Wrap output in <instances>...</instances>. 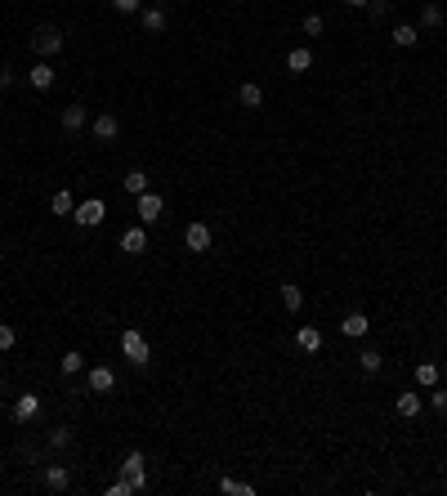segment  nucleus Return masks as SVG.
I'll return each instance as SVG.
<instances>
[{"instance_id": "f257e3e1", "label": "nucleus", "mask_w": 447, "mask_h": 496, "mask_svg": "<svg viewBox=\"0 0 447 496\" xmlns=\"http://www.w3.org/2000/svg\"><path fill=\"white\" fill-rule=\"evenodd\" d=\"M121 354H126V362H135V367H148V358H152L148 335H143L139 326H130V331L121 335Z\"/></svg>"}, {"instance_id": "f03ea898", "label": "nucleus", "mask_w": 447, "mask_h": 496, "mask_svg": "<svg viewBox=\"0 0 447 496\" xmlns=\"http://www.w3.org/2000/svg\"><path fill=\"white\" fill-rule=\"evenodd\" d=\"M116 469H121V474H126L130 483H135L139 492L148 488V456H143V452H126V461H121Z\"/></svg>"}, {"instance_id": "7ed1b4c3", "label": "nucleus", "mask_w": 447, "mask_h": 496, "mask_svg": "<svg viewBox=\"0 0 447 496\" xmlns=\"http://www.w3.org/2000/svg\"><path fill=\"white\" fill-rule=\"evenodd\" d=\"M32 50L41 54V58L58 54V50H63V32H58V27H36L32 32Z\"/></svg>"}, {"instance_id": "20e7f679", "label": "nucleus", "mask_w": 447, "mask_h": 496, "mask_svg": "<svg viewBox=\"0 0 447 496\" xmlns=\"http://www.w3.org/2000/svg\"><path fill=\"white\" fill-rule=\"evenodd\" d=\"M72 220H76L81 228H99V224L107 220V206H103L99 197H90V201H81L76 210H72Z\"/></svg>"}, {"instance_id": "39448f33", "label": "nucleus", "mask_w": 447, "mask_h": 496, "mask_svg": "<svg viewBox=\"0 0 447 496\" xmlns=\"http://www.w3.org/2000/svg\"><path fill=\"white\" fill-rule=\"evenodd\" d=\"M161 210H166V201L156 197V192H139V197H135V215L143 224H156V220H161Z\"/></svg>"}, {"instance_id": "423d86ee", "label": "nucleus", "mask_w": 447, "mask_h": 496, "mask_svg": "<svg viewBox=\"0 0 447 496\" xmlns=\"http://www.w3.org/2000/svg\"><path fill=\"white\" fill-rule=\"evenodd\" d=\"M184 246L192 250V255H206L211 250V228L206 224H188L184 228Z\"/></svg>"}, {"instance_id": "0eeeda50", "label": "nucleus", "mask_w": 447, "mask_h": 496, "mask_svg": "<svg viewBox=\"0 0 447 496\" xmlns=\"http://www.w3.org/2000/svg\"><path fill=\"white\" fill-rule=\"evenodd\" d=\"M86 121H90V112L81 103H67L63 107V116H58V126L67 130V135H81V130H86Z\"/></svg>"}, {"instance_id": "6e6552de", "label": "nucleus", "mask_w": 447, "mask_h": 496, "mask_svg": "<svg viewBox=\"0 0 447 496\" xmlns=\"http://www.w3.org/2000/svg\"><path fill=\"white\" fill-rule=\"evenodd\" d=\"M41 478H45V488H50V492H67L72 488V469L67 465H45Z\"/></svg>"}, {"instance_id": "1a4fd4ad", "label": "nucleus", "mask_w": 447, "mask_h": 496, "mask_svg": "<svg viewBox=\"0 0 447 496\" xmlns=\"http://www.w3.org/2000/svg\"><path fill=\"white\" fill-rule=\"evenodd\" d=\"M116 135H121V121H116V112H99V116H94V139L112 143Z\"/></svg>"}, {"instance_id": "9d476101", "label": "nucleus", "mask_w": 447, "mask_h": 496, "mask_svg": "<svg viewBox=\"0 0 447 496\" xmlns=\"http://www.w3.org/2000/svg\"><path fill=\"white\" fill-rule=\"evenodd\" d=\"M27 81H32V90H41V94L50 90V86H54V67H50V58H41V63L27 72Z\"/></svg>"}, {"instance_id": "9b49d317", "label": "nucleus", "mask_w": 447, "mask_h": 496, "mask_svg": "<svg viewBox=\"0 0 447 496\" xmlns=\"http://www.w3.org/2000/svg\"><path fill=\"white\" fill-rule=\"evenodd\" d=\"M36 411H41V398H36V394H22L18 403H14V420H18V425H27V420H36Z\"/></svg>"}, {"instance_id": "f8f14e48", "label": "nucleus", "mask_w": 447, "mask_h": 496, "mask_svg": "<svg viewBox=\"0 0 447 496\" xmlns=\"http://www.w3.org/2000/svg\"><path fill=\"white\" fill-rule=\"evenodd\" d=\"M367 313H345V322H340V331L349 335V340H362V335H367Z\"/></svg>"}, {"instance_id": "ddd939ff", "label": "nucleus", "mask_w": 447, "mask_h": 496, "mask_svg": "<svg viewBox=\"0 0 447 496\" xmlns=\"http://www.w3.org/2000/svg\"><path fill=\"white\" fill-rule=\"evenodd\" d=\"M112 384H116L112 367H94L90 371V394H112Z\"/></svg>"}, {"instance_id": "4468645a", "label": "nucleus", "mask_w": 447, "mask_h": 496, "mask_svg": "<svg viewBox=\"0 0 447 496\" xmlns=\"http://www.w3.org/2000/svg\"><path fill=\"white\" fill-rule=\"evenodd\" d=\"M121 250H126V255H143V250H148V233H143V228H130V233L121 237Z\"/></svg>"}, {"instance_id": "2eb2a0df", "label": "nucleus", "mask_w": 447, "mask_h": 496, "mask_svg": "<svg viewBox=\"0 0 447 496\" xmlns=\"http://www.w3.org/2000/svg\"><path fill=\"white\" fill-rule=\"evenodd\" d=\"M309 67H313V50H305V45H295V50L286 54V72H295V76H300V72H309Z\"/></svg>"}, {"instance_id": "dca6fc26", "label": "nucleus", "mask_w": 447, "mask_h": 496, "mask_svg": "<svg viewBox=\"0 0 447 496\" xmlns=\"http://www.w3.org/2000/svg\"><path fill=\"white\" fill-rule=\"evenodd\" d=\"M295 344L305 349V354H318V349H322V331H318V326H300V331H295Z\"/></svg>"}, {"instance_id": "f3484780", "label": "nucleus", "mask_w": 447, "mask_h": 496, "mask_svg": "<svg viewBox=\"0 0 447 496\" xmlns=\"http://www.w3.org/2000/svg\"><path fill=\"white\" fill-rule=\"evenodd\" d=\"M139 18H143V32H166V9L161 5H152V9H139Z\"/></svg>"}, {"instance_id": "a211bd4d", "label": "nucleus", "mask_w": 447, "mask_h": 496, "mask_svg": "<svg viewBox=\"0 0 447 496\" xmlns=\"http://www.w3.org/2000/svg\"><path fill=\"white\" fill-rule=\"evenodd\" d=\"M389 41L398 45V50H412V45L420 41V27H407V22H398V27H394V36H389Z\"/></svg>"}, {"instance_id": "6ab92c4d", "label": "nucleus", "mask_w": 447, "mask_h": 496, "mask_svg": "<svg viewBox=\"0 0 447 496\" xmlns=\"http://www.w3.org/2000/svg\"><path fill=\"white\" fill-rule=\"evenodd\" d=\"M398 416H407V420H412V416H420V407H425V403H420V394H398Z\"/></svg>"}, {"instance_id": "aec40b11", "label": "nucleus", "mask_w": 447, "mask_h": 496, "mask_svg": "<svg viewBox=\"0 0 447 496\" xmlns=\"http://www.w3.org/2000/svg\"><path fill=\"white\" fill-rule=\"evenodd\" d=\"M358 367H362V376H376V371L385 367V358L376 354V349H362V354H358Z\"/></svg>"}, {"instance_id": "412c9836", "label": "nucleus", "mask_w": 447, "mask_h": 496, "mask_svg": "<svg viewBox=\"0 0 447 496\" xmlns=\"http://www.w3.org/2000/svg\"><path fill=\"white\" fill-rule=\"evenodd\" d=\"M416 384H420V389H434V384H439V362H420V367H416Z\"/></svg>"}, {"instance_id": "4be33fe9", "label": "nucleus", "mask_w": 447, "mask_h": 496, "mask_svg": "<svg viewBox=\"0 0 447 496\" xmlns=\"http://www.w3.org/2000/svg\"><path fill=\"white\" fill-rule=\"evenodd\" d=\"M121 184H126L130 197H139V192H148V170H130L126 179H121Z\"/></svg>"}, {"instance_id": "5701e85b", "label": "nucleus", "mask_w": 447, "mask_h": 496, "mask_svg": "<svg viewBox=\"0 0 447 496\" xmlns=\"http://www.w3.org/2000/svg\"><path fill=\"white\" fill-rule=\"evenodd\" d=\"M237 99H241V107H260L264 103V90L255 86V81H246V86L237 90Z\"/></svg>"}, {"instance_id": "b1692460", "label": "nucleus", "mask_w": 447, "mask_h": 496, "mask_svg": "<svg viewBox=\"0 0 447 496\" xmlns=\"http://www.w3.org/2000/svg\"><path fill=\"white\" fill-rule=\"evenodd\" d=\"M282 304L291 309V313H300V309H305V291H300L295 282H286V286H282Z\"/></svg>"}, {"instance_id": "393cba45", "label": "nucleus", "mask_w": 447, "mask_h": 496, "mask_svg": "<svg viewBox=\"0 0 447 496\" xmlns=\"http://www.w3.org/2000/svg\"><path fill=\"white\" fill-rule=\"evenodd\" d=\"M50 210H54V215H72V210H76V197H72L67 188L54 192V197H50Z\"/></svg>"}, {"instance_id": "a878e982", "label": "nucleus", "mask_w": 447, "mask_h": 496, "mask_svg": "<svg viewBox=\"0 0 447 496\" xmlns=\"http://www.w3.org/2000/svg\"><path fill=\"white\" fill-rule=\"evenodd\" d=\"M220 492H228V496H255L251 483H237V478H220Z\"/></svg>"}, {"instance_id": "bb28decb", "label": "nucleus", "mask_w": 447, "mask_h": 496, "mask_svg": "<svg viewBox=\"0 0 447 496\" xmlns=\"http://www.w3.org/2000/svg\"><path fill=\"white\" fill-rule=\"evenodd\" d=\"M443 22V5H425L420 9V27H439Z\"/></svg>"}, {"instance_id": "cd10ccee", "label": "nucleus", "mask_w": 447, "mask_h": 496, "mask_svg": "<svg viewBox=\"0 0 447 496\" xmlns=\"http://www.w3.org/2000/svg\"><path fill=\"white\" fill-rule=\"evenodd\" d=\"M135 492H139V488H135V483H130L126 474H121L116 483H107V496H135Z\"/></svg>"}, {"instance_id": "c85d7f7f", "label": "nucleus", "mask_w": 447, "mask_h": 496, "mask_svg": "<svg viewBox=\"0 0 447 496\" xmlns=\"http://www.w3.org/2000/svg\"><path fill=\"white\" fill-rule=\"evenodd\" d=\"M58 367H63V376H76V371H81V354H76V349L63 354V358H58Z\"/></svg>"}, {"instance_id": "c756f323", "label": "nucleus", "mask_w": 447, "mask_h": 496, "mask_svg": "<svg viewBox=\"0 0 447 496\" xmlns=\"http://www.w3.org/2000/svg\"><path fill=\"white\" fill-rule=\"evenodd\" d=\"M18 344V331L9 322H0V354H5V349H14Z\"/></svg>"}, {"instance_id": "7c9ffc66", "label": "nucleus", "mask_w": 447, "mask_h": 496, "mask_svg": "<svg viewBox=\"0 0 447 496\" xmlns=\"http://www.w3.org/2000/svg\"><path fill=\"white\" fill-rule=\"evenodd\" d=\"M50 447H72V429H67V425L50 429Z\"/></svg>"}, {"instance_id": "2f4dec72", "label": "nucleus", "mask_w": 447, "mask_h": 496, "mask_svg": "<svg viewBox=\"0 0 447 496\" xmlns=\"http://www.w3.org/2000/svg\"><path fill=\"white\" fill-rule=\"evenodd\" d=\"M327 32V22H322V14H309L305 18V36H322Z\"/></svg>"}, {"instance_id": "473e14b6", "label": "nucleus", "mask_w": 447, "mask_h": 496, "mask_svg": "<svg viewBox=\"0 0 447 496\" xmlns=\"http://www.w3.org/2000/svg\"><path fill=\"white\" fill-rule=\"evenodd\" d=\"M429 407H434V411H447V389H439V384H434V389H429Z\"/></svg>"}, {"instance_id": "72a5a7b5", "label": "nucleus", "mask_w": 447, "mask_h": 496, "mask_svg": "<svg viewBox=\"0 0 447 496\" xmlns=\"http://www.w3.org/2000/svg\"><path fill=\"white\" fill-rule=\"evenodd\" d=\"M112 5H116V14H139L143 0H112Z\"/></svg>"}, {"instance_id": "f704fd0d", "label": "nucleus", "mask_w": 447, "mask_h": 496, "mask_svg": "<svg viewBox=\"0 0 447 496\" xmlns=\"http://www.w3.org/2000/svg\"><path fill=\"white\" fill-rule=\"evenodd\" d=\"M345 5H349V9H367V0H345Z\"/></svg>"}, {"instance_id": "c9c22d12", "label": "nucleus", "mask_w": 447, "mask_h": 496, "mask_svg": "<svg viewBox=\"0 0 447 496\" xmlns=\"http://www.w3.org/2000/svg\"><path fill=\"white\" fill-rule=\"evenodd\" d=\"M0 210H5V201H0Z\"/></svg>"}]
</instances>
